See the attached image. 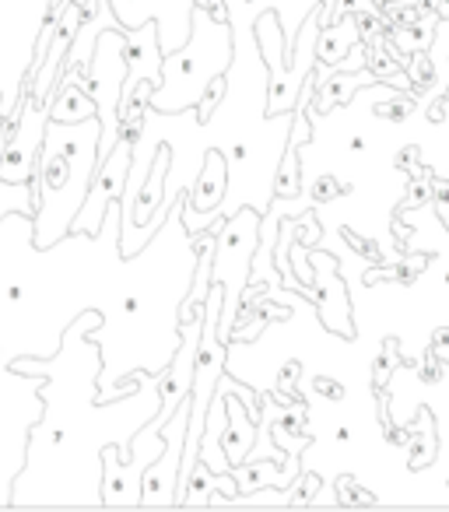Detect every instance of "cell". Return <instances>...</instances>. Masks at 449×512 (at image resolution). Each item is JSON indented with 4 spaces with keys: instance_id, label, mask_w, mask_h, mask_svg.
Masks as SVG:
<instances>
[{
    "instance_id": "cell-1",
    "label": "cell",
    "mask_w": 449,
    "mask_h": 512,
    "mask_svg": "<svg viewBox=\"0 0 449 512\" xmlns=\"http://www.w3.org/2000/svg\"><path fill=\"white\" fill-rule=\"evenodd\" d=\"M102 120L88 116L78 123H46V141L36 162V221H32V246L50 249L74 232L81 207L92 190L95 165H99Z\"/></svg>"
},
{
    "instance_id": "cell-2",
    "label": "cell",
    "mask_w": 449,
    "mask_h": 512,
    "mask_svg": "<svg viewBox=\"0 0 449 512\" xmlns=\"http://www.w3.org/2000/svg\"><path fill=\"white\" fill-rule=\"evenodd\" d=\"M232 64V22L211 8H193V29L179 50L165 53L162 85L151 92L148 106L162 116H183L197 109L214 78H225Z\"/></svg>"
},
{
    "instance_id": "cell-3",
    "label": "cell",
    "mask_w": 449,
    "mask_h": 512,
    "mask_svg": "<svg viewBox=\"0 0 449 512\" xmlns=\"http://www.w3.org/2000/svg\"><path fill=\"white\" fill-rule=\"evenodd\" d=\"M109 8H113L116 22L120 29H141L144 22H155L158 25V43H162V53H172L190 39V29L179 25L172 15L179 18H193V8H197V0H109Z\"/></svg>"
},
{
    "instance_id": "cell-4",
    "label": "cell",
    "mask_w": 449,
    "mask_h": 512,
    "mask_svg": "<svg viewBox=\"0 0 449 512\" xmlns=\"http://www.w3.org/2000/svg\"><path fill=\"white\" fill-rule=\"evenodd\" d=\"M162 64L165 53L158 43V25L144 22L141 29H127V81H123V92L137 88L141 81L148 85H162Z\"/></svg>"
},
{
    "instance_id": "cell-5",
    "label": "cell",
    "mask_w": 449,
    "mask_h": 512,
    "mask_svg": "<svg viewBox=\"0 0 449 512\" xmlns=\"http://www.w3.org/2000/svg\"><path fill=\"white\" fill-rule=\"evenodd\" d=\"M229 193V165H225V151L207 148L204 162H200V176L193 190L183 197L186 214H214L221 211V200Z\"/></svg>"
},
{
    "instance_id": "cell-6",
    "label": "cell",
    "mask_w": 449,
    "mask_h": 512,
    "mask_svg": "<svg viewBox=\"0 0 449 512\" xmlns=\"http://www.w3.org/2000/svg\"><path fill=\"white\" fill-rule=\"evenodd\" d=\"M257 418L260 414L253 411L250 404H246L243 397H229V421L232 425H225V432H221V449H225V456H229V470L239 467V463H250L253 453H257Z\"/></svg>"
},
{
    "instance_id": "cell-7",
    "label": "cell",
    "mask_w": 449,
    "mask_h": 512,
    "mask_svg": "<svg viewBox=\"0 0 449 512\" xmlns=\"http://www.w3.org/2000/svg\"><path fill=\"white\" fill-rule=\"evenodd\" d=\"M88 116H95V102H92V95H88L85 81L64 74V78L57 81V92H53L50 120L78 123V120H88Z\"/></svg>"
},
{
    "instance_id": "cell-8",
    "label": "cell",
    "mask_w": 449,
    "mask_h": 512,
    "mask_svg": "<svg viewBox=\"0 0 449 512\" xmlns=\"http://www.w3.org/2000/svg\"><path fill=\"white\" fill-rule=\"evenodd\" d=\"M11 214H22V218H36V186L29 183H8L0 179V218H11Z\"/></svg>"
},
{
    "instance_id": "cell-9",
    "label": "cell",
    "mask_w": 449,
    "mask_h": 512,
    "mask_svg": "<svg viewBox=\"0 0 449 512\" xmlns=\"http://www.w3.org/2000/svg\"><path fill=\"white\" fill-rule=\"evenodd\" d=\"M225 95H229V74H225V78H214L211 88L204 92V99L197 102V116H200V120H211L214 109L225 102Z\"/></svg>"
},
{
    "instance_id": "cell-10",
    "label": "cell",
    "mask_w": 449,
    "mask_h": 512,
    "mask_svg": "<svg viewBox=\"0 0 449 512\" xmlns=\"http://www.w3.org/2000/svg\"><path fill=\"white\" fill-rule=\"evenodd\" d=\"M197 4H200V8H211L218 18H229V11H221V0H197Z\"/></svg>"
}]
</instances>
